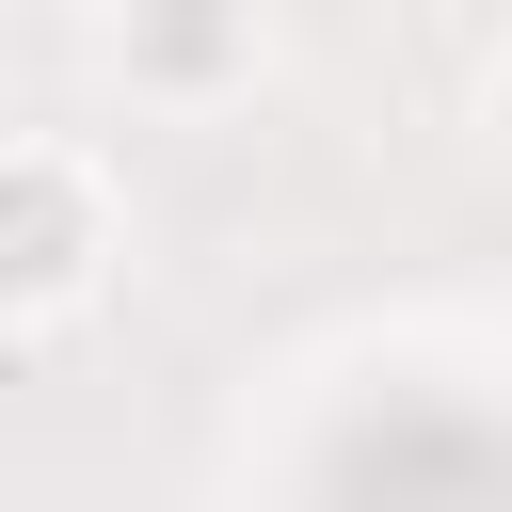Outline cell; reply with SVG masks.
<instances>
[{
	"label": "cell",
	"instance_id": "obj_2",
	"mask_svg": "<svg viewBox=\"0 0 512 512\" xmlns=\"http://www.w3.org/2000/svg\"><path fill=\"white\" fill-rule=\"evenodd\" d=\"M112 272V192L80 144H0V320H64Z\"/></svg>",
	"mask_w": 512,
	"mask_h": 512
},
{
	"label": "cell",
	"instance_id": "obj_1",
	"mask_svg": "<svg viewBox=\"0 0 512 512\" xmlns=\"http://www.w3.org/2000/svg\"><path fill=\"white\" fill-rule=\"evenodd\" d=\"M96 64L128 80V112H240L272 80V0H112L96 16Z\"/></svg>",
	"mask_w": 512,
	"mask_h": 512
},
{
	"label": "cell",
	"instance_id": "obj_3",
	"mask_svg": "<svg viewBox=\"0 0 512 512\" xmlns=\"http://www.w3.org/2000/svg\"><path fill=\"white\" fill-rule=\"evenodd\" d=\"M480 112H496V144H512V64H496V96H480Z\"/></svg>",
	"mask_w": 512,
	"mask_h": 512
}]
</instances>
